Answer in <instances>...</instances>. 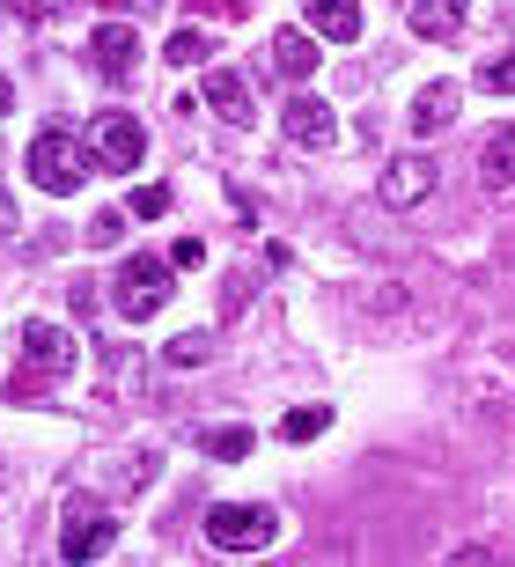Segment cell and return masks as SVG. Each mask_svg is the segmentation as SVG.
Here are the masks:
<instances>
[{"instance_id":"cell-1","label":"cell","mask_w":515,"mask_h":567,"mask_svg":"<svg viewBox=\"0 0 515 567\" xmlns=\"http://www.w3.org/2000/svg\"><path fill=\"white\" fill-rule=\"evenodd\" d=\"M89 169H96V147L66 141V126H44L38 141H30V177H38L44 192H82Z\"/></svg>"},{"instance_id":"cell-2","label":"cell","mask_w":515,"mask_h":567,"mask_svg":"<svg viewBox=\"0 0 515 567\" xmlns=\"http://www.w3.org/2000/svg\"><path fill=\"white\" fill-rule=\"evenodd\" d=\"M169 258H147V251H133L119 266V280H111V295H119V310H125V324H147L155 310H169Z\"/></svg>"},{"instance_id":"cell-3","label":"cell","mask_w":515,"mask_h":567,"mask_svg":"<svg viewBox=\"0 0 515 567\" xmlns=\"http://www.w3.org/2000/svg\"><path fill=\"white\" fill-rule=\"evenodd\" d=\"M206 546H222V553H266L272 546V508H258V502L206 508Z\"/></svg>"},{"instance_id":"cell-4","label":"cell","mask_w":515,"mask_h":567,"mask_svg":"<svg viewBox=\"0 0 515 567\" xmlns=\"http://www.w3.org/2000/svg\"><path fill=\"white\" fill-rule=\"evenodd\" d=\"M434 185H442V169H434V155H398V163H383V177H375V199L391 214H412V207H428Z\"/></svg>"},{"instance_id":"cell-5","label":"cell","mask_w":515,"mask_h":567,"mask_svg":"<svg viewBox=\"0 0 515 567\" xmlns=\"http://www.w3.org/2000/svg\"><path fill=\"white\" fill-rule=\"evenodd\" d=\"M89 147H96V163H111V169L147 163V133H141V118H125V111H96V118H89Z\"/></svg>"},{"instance_id":"cell-6","label":"cell","mask_w":515,"mask_h":567,"mask_svg":"<svg viewBox=\"0 0 515 567\" xmlns=\"http://www.w3.org/2000/svg\"><path fill=\"white\" fill-rule=\"evenodd\" d=\"M111 538H119V524H111V516H96V508H66V530H60V553L66 560H103V553H111Z\"/></svg>"},{"instance_id":"cell-7","label":"cell","mask_w":515,"mask_h":567,"mask_svg":"<svg viewBox=\"0 0 515 567\" xmlns=\"http://www.w3.org/2000/svg\"><path fill=\"white\" fill-rule=\"evenodd\" d=\"M74 354H82V347H74L66 324H44V317L22 324V361H30V369H74Z\"/></svg>"},{"instance_id":"cell-8","label":"cell","mask_w":515,"mask_h":567,"mask_svg":"<svg viewBox=\"0 0 515 567\" xmlns=\"http://www.w3.org/2000/svg\"><path fill=\"white\" fill-rule=\"evenodd\" d=\"M89 52H96L103 74H133V66H141V30H133V22H103L96 38H89Z\"/></svg>"},{"instance_id":"cell-9","label":"cell","mask_w":515,"mask_h":567,"mask_svg":"<svg viewBox=\"0 0 515 567\" xmlns=\"http://www.w3.org/2000/svg\"><path fill=\"white\" fill-rule=\"evenodd\" d=\"M280 126H288V141L325 147V141H331V104H325V96H309V89H295V96H288V118H280Z\"/></svg>"},{"instance_id":"cell-10","label":"cell","mask_w":515,"mask_h":567,"mask_svg":"<svg viewBox=\"0 0 515 567\" xmlns=\"http://www.w3.org/2000/svg\"><path fill=\"white\" fill-rule=\"evenodd\" d=\"M302 16H309V30L331 38V44L361 38V0H302Z\"/></svg>"},{"instance_id":"cell-11","label":"cell","mask_w":515,"mask_h":567,"mask_svg":"<svg viewBox=\"0 0 515 567\" xmlns=\"http://www.w3.org/2000/svg\"><path fill=\"white\" fill-rule=\"evenodd\" d=\"M456 104H464V89H456V82H428L420 96H412V133H442L456 118Z\"/></svg>"},{"instance_id":"cell-12","label":"cell","mask_w":515,"mask_h":567,"mask_svg":"<svg viewBox=\"0 0 515 567\" xmlns=\"http://www.w3.org/2000/svg\"><path fill=\"white\" fill-rule=\"evenodd\" d=\"M478 177L494 192H515V126H494L486 147H478Z\"/></svg>"},{"instance_id":"cell-13","label":"cell","mask_w":515,"mask_h":567,"mask_svg":"<svg viewBox=\"0 0 515 567\" xmlns=\"http://www.w3.org/2000/svg\"><path fill=\"white\" fill-rule=\"evenodd\" d=\"M206 104L222 111L228 126H250V111H258V96L244 89V74H206Z\"/></svg>"},{"instance_id":"cell-14","label":"cell","mask_w":515,"mask_h":567,"mask_svg":"<svg viewBox=\"0 0 515 567\" xmlns=\"http://www.w3.org/2000/svg\"><path fill=\"white\" fill-rule=\"evenodd\" d=\"M272 66L295 74V82H309V74H317V38H309V30H280V38H272Z\"/></svg>"},{"instance_id":"cell-15","label":"cell","mask_w":515,"mask_h":567,"mask_svg":"<svg viewBox=\"0 0 515 567\" xmlns=\"http://www.w3.org/2000/svg\"><path fill=\"white\" fill-rule=\"evenodd\" d=\"M456 22H464V0H412V30L420 38H456Z\"/></svg>"},{"instance_id":"cell-16","label":"cell","mask_w":515,"mask_h":567,"mask_svg":"<svg viewBox=\"0 0 515 567\" xmlns=\"http://www.w3.org/2000/svg\"><path fill=\"white\" fill-rule=\"evenodd\" d=\"M163 52H169V66H206L214 60V38H206V30H177Z\"/></svg>"},{"instance_id":"cell-17","label":"cell","mask_w":515,"mask_h":567,"mask_svg":"<svg viewBox=\"0 0 515 567\" xmlns=\"http://www.w3.org/2000/svg\"><path fill=\"white\" fill-rule=\"evenodd\" d=\"M169 369H199V361H214V332H185V339H169Z\"/></svg>"},{"instance_id":"cell-18","label":"cell","mask_w":515,"mask_h":567,"mask_svg":"<svg viewBox=\"0 0 515 567\" xmlns=\"http://www.w3.org/2000/svg\"><path fill=\"white\" fill-rule=\"evenodd\" d=\"M325 427H331V413H325V405H295L288 421H280V435H288V442H317Z\"/></svg>"},{"instance_id":"cell-19","label":"cell","mask_w":515,"mask_h":567,"mask_svg":"<svg viewBox=\"0 0 515 567\" xmlns=\"http://www.w3.org/2000/svg\"><path fill=\"white\" fill-rule=\"evenodd\" d=\"M206 457H250V427H214L206 435Z\"/></svg>"},{"instance_id":"cell-20","label":"cell","mask_w":515,"mask_h":567,"mask_svg":"<svg viewBox=\"0 0 515 567\" xmlns=\"http://www.w3.org/2000/svg\"><path fill=\"white\" fill-rule=\"evenodd\" d=\"M133 214H141V221H163L169 214V185H141L133 192Z\"/></svg>"},{"instance_id":"cell-21","label":"cell","mask_w":515,"mask_h":567,"mask_svg":"<svg viewBox=\"0 0 515 567\" xmlns=\"http://www.w3.org/2000/svg\"><path fill=\"white\" fill-rule=\"evenodd\" d=\"M169 266H177V274H192V266H206V244H199V236H177V244H169Z\"/></svg>"},{"instance_id":"cell-22","label":"cell","mask_w":515,"mask_h":567,"mask_svg":"<svg viewBox=\"0 0 515 567\" xmlns=\"http://www.w3.org/2000/svg\"><path fill=\"white\" fill-rule=\"evenodd\" d=\"M486 89H501V96H515V52H508V60H494V66H486Z\"/></svg>"},{"instance_id":"cell-23","label":"cell","mask_w":515,"mask_h":567,"mask_svg":"<svg viewBox=\"0 0 515 567\" xmlns=\"http://www.w3.org/2000/svg\"><path fill=\"white\" fill-rule=\"evenodd\" d=\"M38 8L44 0H8V16H22V22H38Z\"/></svg>"},{"instance_id":"cell-24","label":"cell","mask_w":515,"mask_h":567,"mask_svg":"<svg viewBox=\"0 0 515 567\" xmlns=\"http://www.w3.org/2000/svg\"><path fill=\"white\" fill-rule=\"evenodd\" d=\"M0 236H16V207H8V192H0Z\"/></svg>"},{"instance_id":"cell-25","label":"cell","mask_w":515,"mask_h":567,"mask_svg":"<svg viewBox=\"0 0 515 567\" xmlns=\"http://www.w3.org/2000/svg\"><path fill=\"white\" fill-rule=\"evenodd\" d=\"M8 104H16V89H8V74H0V118H8Z\"/></svg>"}]
</instances>
